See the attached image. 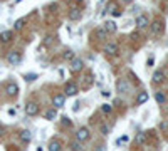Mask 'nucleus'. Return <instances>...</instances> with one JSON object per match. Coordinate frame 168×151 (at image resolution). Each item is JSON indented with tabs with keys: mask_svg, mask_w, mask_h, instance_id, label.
<instances>
[{
	"mask_svg": "<svg viewBox=\"0 0 168 151\" xmlns=\"http://www.w3.org/2000/svg\"><path fill=\"white\" fill-rule=\"evenodd\" d=\"M150 29H151V34L153 35H161L163 32H165V22H163L161 19H155L153 22H151Z\"/></svg>",
	"mask_w": 168,
	"mask_h": 151,
	"instance_id": "1",
	"label": "nucleus"
},
{
	"mask_svg": "<svg viewBox=\"0 0 168 151\" xmlns=\"http://www.w3.org/2000/svg\"><path fill=\"white\" fill-rule=\"evenodd\" d=\"M20 60H22V56H20L19 51H10L9 54H7V62L12 64V66H17V64H20Z\"/></svg>",
	"mask_w": 168,
	"mask_h": 151,
	"instance_id": "2",
	"label": "nucleus"
},
{
	"mask_svg": "<svg viewBox=\"0 0 168 151\" xmlns=\"http://www.w3.org/2000/svg\"><path fill=\"white\" fill-rule=\"evenodd\" d=\"M64 92L67 96H76L77 92H79V86L76 82H72V81H69V82H66V86H64Z\"/></svg>",
	"mask_w": 168,
	"mask_h": 151,
	"instance_id": "3",
	"label": "nucleus"
},
{
	"mask_svg": "<svg viewBox=\"0 0 168 151\" xmlns=\"http://www.w3.org/2000/svg\"><path fill=\"white\" fill-rule=\"evenodd\" d=\"M39 111H40L39 104L34 103V101H30V103L25 104V114H27V116H37Z\"/></svg>",
	"mask_w": 168,
	"mask_h": 151,
	"instance_id": "4",
	"label": "nucleus"
},
{
	"mask_svg": "<svg viewBox=\"0 0 168 151\" xmlns=\"http://www.w3.org/2000/svg\"><path fill=\"white\" fill-rule=\"evenodd\" d=\"M83 67H84V62H83V59H79V57H74V59L71 60V66H69V69H71V72H81L83 71Z\"/></svg>",
	"mask_w": 168,
	"mask_h": 151,
	"instance_id": "5",
	"label": "nucleus"
},
{
	"mask_svg": "<svg viewBox=\"0 0 168 151\" xmlns=\"http://www.w3.org/2000/svg\"><path fill=\"white\" fill-rule=\"evenodd\" d=\"M64 101H66L64 94H54V96H52V106H54L56 109L64 108Z\"/></svg>",
	"mask_w": 168,
	"mask_h": 151,
	"instance_id": "6",
	"label": "nucleus"
},
{
	"mask_svg": "<svg viewBox=\"0 0 168 151\" xmlns=\"http://www.w3.org/2000/svg\"><path fill=\"white\" fill-rule=\"evenodd\" d=\"M76 140L79 141V143L88 141V140H89V129H88V128H81L79 131L76 133Z\"/></svg>",
	"mask_w": 168,
	"mask_h": 151,
	"instance_id": "7",
	"label": "nucleus"
},
{
	"mask_svg": "<svg viewBox=\"0 0 168 151\" xmlns=\"http://www.w3.org/2000/svg\"><path fill=\"white\" fill-rule=\"evenodd\" d=\"M104 52H106V56H116L118 52H120V47H118V44L109 42V44H106Z\"/></svg>",
	"mask_w": 168,
	"mask_h": 151,
	"instance_id": "8",
	"label": "nucleus"
},
{
	"mask_svg": "<svg viewBox=\"0 0 168 151\" xmlns=\"http://www.w3.org/2000/svg\"><path fill=\"white\" fill-rule=\"evenodd\" d=\"M116 89L118 92H128L129 91V84L126 79H118L116 81Z\"/></svg>",
	"mask_w": 168,
	"mask_h": 151,
	"instance_id": "9",
	"label": "nucleus"
},
{
	"mask_svg": "<svg viewBox=\"0 0 168 151\" xmlns=\"http://www.w3.org/2000/svg\"><path fill=\"white\" fill-rule=\"evenodd\" d=\"M5 92H7V96H10V97L17 96V94H19V86L15 84V82H10V84H7V87H5Z\"/></svg>",
	"mask_w": 168,
	"mask_h": 151,
	"instance_id": "10",
	"label": "nucleus"
},
{
	"mask_svg": "<svg viewBox=\"0 0 168 151\" xmlns=\"http://www.w3.org/2000/svg\"><path fill=\"white\" fill-rule=\"evenodd\" d=\"M12 39H14V30H3V32H0V42L7 44V42H10Z\"/></svg>",
	"mask_w": 168,
	"mask_h": 151,
	"instance_id": "11",
	"label": "nucleus"
},
{
	"mask_svg": "<svg viewBox=\"0 0 168 151\" xmlns=\"http://www.w3.org/2000/svg\"><path fill=\"white\" fill-rule=\"evenodd\" d=\"M150 25V20L146 15H138L136 17V27L138 29H145V27H148Z\"/></svg>",
	"mask_w": 168,
	"mask_h": 151,
	"instance_id": "12",
	"label": "nucleus"
},
{
	"mask_svg": "<svg viewBox=\"0 0 168 151\" xmlns=\"http://www.w3.org/2000/svg\"><path fill=\"white\" fill-rule=\"evenodd\" d=\"M67 17H69V20L76 22V20H79L81 17H83V12H81L79 9H71V10H69V14H67Z\"/></svg>",
	"mask_w": 168,
	"mask_h": 151,
	"instance_id": "13",
	"label": "nucleus"
},
{
	"mask_svg": "<svg viewBox=\"0 0 168 151\" xmlns=\"http://www.w3.org/2000/svg\"><path fill=\"white\" fill-rule=\"evenodd\" d=\"M116 30H118L116 22H113V20H108V22L104 24V32H106V34H114Z\"/></svg>",
	"mask_w": 168,
	"mask_h": 151,
	"instance_id": "14",
	"label": "nucleus"
},
{
	"mask_svg": "<svg viewBox=\"0 0 168 151\" xmlns=\"http://www.w3.org/2000/svg\"><path fill=\"white\" fill-rule=\"evenodd\" d=\"M151 79H153L155 84H161L163 81H165V72H163V71H155V74H153Z\"/></svg>",
	"mask_w": 168,
	"mask_h": 151,
	"instance_id": "15",
	"label": "nucleus"
},
{
	"mask_svg": "<svg viewBox=\"0 0 168 151\" xmlns=\"http://www.w3.org/2000/svg\"><path fill=\"white\" fill-rule=\"evenodd\" d=\"M146 140H148V134H146L145 131L138 133L136 136H134V143H136V144H145Z\"/></svg>",
	"mask_w": 168,
	"mask_h": 151,
	"instance_id": "16",
	"label": "nucleus"
},
{
	"mask_svg": "<svg viewBox=\"0 0 168 151\" xmlns=\"http://www.w3.org/2000/svg\"><path fill=\"white\" fill-rule=\"evenodd\" d=\"M62 149V143L59 140H52L49 143V151H61Z\"/></svg>",
	"mask_w": 168,
	"mask_h": 151,
	"instance_id": "17",
	"label": "nucleus"
},
{
	"mask_svg": "<svg viewBox=\"0 0 168 151\" xmlns=\"http://www.w3.org/2000/svg\"><path fill=\"white\" fill-rule=\"evenodd\" d=\"M19 136H20V141H22V143H29V141L32 140V133L29 131V129H24V131H20Z\"/></svg>",
	"mask_w": 168,
	"mask_h": 151,
	"instance_id": "18",
	"label": "nucleus"
},
{
	"mask_svg": "<svg viewBox=\"0 0 168 151\" xmlns=\"http://www.w3.org/2000/svg\"><path fill=\"white\" fill-rule=\"evenodd\" d=\"M56 118H57V109L56 108H51V109L46 111V119L47 121H54Z\"/></svg>",
	"mask_w": 168,
	"mask_h": 151,
	"instance_id": "19",
	"label": "nucleus"
},
{
	"mask_svg": "<svg viewBox=\"0 0 168 151\" xmlns=\"http://www.w3.org/2000/svg\"><path fill=\"white\" fill-rule=\"evenodd\" d=\"M155 99H157V103H158V104H165V103H166V96H165V92H161V91L155 92Z\"/></svg>",
	"mask_w": 168,
	"mask_h": 151,
	"instance_id": "20",
	"label": "nucleus"
},
{
	"mask_svg": "<svg viewBox=\"0 0 168 151\" xmlns=\"http://www.w3.org/2000/svg\"><path fill=\"white\" fill-rule=\"evenodd\" d=\"M146 101H148V92H140V94H138V97H136V104H145Z\"/></svg>",
	"mask_w": 168,
	"mask_h": 151,
	"instance_id": "21",
	"label": "nucleus"
},
{
	"mask_svg": "<svg viewBox=\"0 0 168 151\" xmlns=\"http://www.w3.org/2000/svg\"><path fill=\"white\" fill-rule=\"evenodd\" d=\"M71 149H72V151H81V149H83V144H81V143L76 140V141L71 143Z\"/></svg>",
	"mask_w": 168,
	"mask_h": 151,
	"instance_id": "22",
	"label": "nucleus"
},
{
	"mask_svg": "<svg viewBox=\"0 0 168 151\" xmlns=\"http://www.w3.org/2000/svg\"><path fill=\"white\" fill-rule=\"evenodd\" d=\"M96 37L99 39V40H103V39L108 37V34L104 32V29H98V30H96Z\"/></svg>",
	"mask_w": 168,
	"mask_h": 151,
	"instance_id": "23",
	"label": "nucleus"
},
{
	"mask_svg": "<svg viewBox=\"0 0 168 151\" xmlns=\"http://www.w3.org/2000/svg\"><path fill=\"white\" fill-rule=\"evenodd\" d=\"M25 20H27V19H19L17 22L14 24V29H15V30H20V29L24 27V24H25Z\"/></svg>",
	"mask_w": 168,
	"mask_h": 151,
	"instance_id": "24",
	"label": "nucleus"
},
{
	"mask_svg": "<svg viewBox=\"0 0 168 151\" xmlns=\"http://www.w3.org/2000/svg\"><path fill=\"white\" fill-rule=\"evenodd\" d=\"M101 111H103L104 114H111L113 106H111V104H103V106H101Z\"/></svg>",
	"mask_w": 168,
	"mask_h": 151,
	"instance_id": "25",
	"label": "nucleus"
},
{
	"mask_svg": "<svg viewBox=\"0 0 168 151\" xmlns=\"http://www.w3.org/2000/svg\"><path fill=\"white\" fill-rule=\"evenodd\" d=\"M62 57L66 60H72V59H74V52H72V51H64Z\"/></svg>",
	"mask_w": 168,
	"mask_h": 151,
	"instance_id": "26",
	"label": "nucleus"
},
{
	"mask_svg": "<svg viewBox=\"0 0 168 151\" xmlns=\"http://www.w3.org/2000/svg\"><path fill=\"white\" fill-rule=\"evenodd\" d=\"M116 9H118V7H116V3L111 2V3H108V7H106V10H104V12H109V14H113V12L116 10Z\"/></svg>",
	"mask_w": 168,
	"mask_h": 151,
	"instance_id": "27",
	"label": "nucleus"
},
{
	"mask_svg": "<svg viewBox=\"0 0 168 151\" xmlns=\"http://www.w3.org/2000/svg\"><path fill=\"white\" fill-rule=\"evenodd\" d=\"M35 79H37V74H25V81H29V82H32Z\"/></svg>",
	"mask_w": 168,
	"mask_h": 151,
	"instance_id": "28",
	"label": "nucleus"
},
{
	"mask_svg": "<svg viewBox=\"0 0 168 151\" xmlns=\"http://www.w3.org/2000/svg\"><path fill=\"white\" fill-rule=\"evenodd\" d=\"M160 129H161V131H168V123L166 121H161V123H160Z\"/></svg>",
	"mask_w": 168,
	"mask_h": 151,
	"instance_id": "29",
	"label": "nucleus"
},
{
	"mask_svg": "<svg viewBox=\"0 0 168 151\" xmlns=\"http://www.w3.org/2000/svg\"><path fill=\"white\" fill-rule=\"evenodd\" d=\"M101 134H104V136H106V134H109V128H108L106 124L101 126Z\"/></svg>",
	"mask_w": 168,
	"mask_h": 151,
	"instance_id": "30",
	"label": "nucleus"
},
{
	"mask_svg": "<svg viewBox=\"0 0 168 151\" xmlns=\"http://www.w3.org/2000/svg\"><path fill=\"white\" fill-rule=\"evenodd\" d=\"M62 124L64 126H72V121L69 119V118H62Z\"/></svg>",
	"mask_w": 168,
	"mask_h": 151,
	"instance_id": "31",
	"label": "nucleus"
},
{
	"mask_svg": "<svg viewBox=\"0 0 168 151\" xmlns=\"http://www.w3.org/2000/svg\"><path fill=\"white\" fill-rule=\"evenodd\" d=\"M121 14H123V12L120 9H116V10L113 12V17H121Z\"/></svg>",
	"mask_w": 168,
	"mask_h": 151,
	"instance_id": "32",
	"label": "nucleus"
},
{
	"mask_svg": "<svg viewBox=\"0 0 168 151\" xmlns=\"http://www.w3.org/2000/svg\"><path fill=\"white\" fill-rule=\"evenodd\" d=\"M96 151H106V146H104V144H99V146H96Z\"/></svg>",
	"mask_w": 168,
	"mask_h": 151,
	"instance_id": "33",
	"label": "nucleus"
},
{
	"mask_svg": "<svg viewBox=\"0 0 168 151\" xmlns=\"http://www.w3.org/2000/svg\"><path fill=\"white\" fill-rule=\"evenodd\" d=\"M101 94H103L104 97H109V96H111V92H109V91H103V92H101Z\"/></svg>",
	"mask_w": 168,
	"mask_h": 151,
	"instance_id": "34",
	"label": "nucleus"
},
{
	"mask_svg": "<svg viewBox=\"0 0 168 151\" xmlns=\"http://www.w3.org/2000/svg\"><path fill=\"white\" fill-rule=\"evenodd\" d=\"M3 133H5V128H3V126H0V138L3 136Z\"/></svg>",
	"mask_w": 168,
	"mask_h": 151,
	"instance_id": "35",
	"label": "nucleus"
},
{
	"mask_svg": "<svg viewBox=\"0 0 168 151\" xmlns=\"http://www.w3.org/2000/svg\"><path fill=\"white\" fill-rule=\"evenodd\" d=\"M44 42H46V44H51V42H52V37H46V40H44Z\"/></svg>",
	"mask_w": 168,
	"mask_h": 151,
	"instance_id": "36",
	"label": "nucleus"
},
{
	"mask_svg": "<svg viewBox=\"0 0 168 151\" xmlns=\"http://www.w3.org/2000/svg\"><path fill=\"white\" fill-rule=\"evenodd\" d=\"M9 114L10 116H15V109H9Z\"/></svg>",
	"mask_w": 168,
	"mask_h": 151,
	"instance_id": "37",
	"label": "nucleus"
},
{
	"mask_svg": "<svg viewBox=\"0 0 168 151\" xmlns=\"http://www.w3.org/2000/svg\"><path fill=\"white\" fill-rule=\"evenodd\" d=\"M123 2H125V3H131L133 0H123Z\"/></svg>",
	"mask_w": 168,
	"mask_h": 151,
	"instance_id": "38",
	"label": "nucleus"
},
{
	"mask_svg": "<svg viewBox=\"0 0 168 151\" xmlns=\"http://www.w3.org/2000/svg\"><path fill=\"white\" fill-rule=\"evenodd\" d=\"M77 2H84V0H77Z\"/></svg>",
	"mask_w": 168,
	"mask_h": 151,
	"instance_id": "39",
	"label": "nucleus"
}]
</instances>
